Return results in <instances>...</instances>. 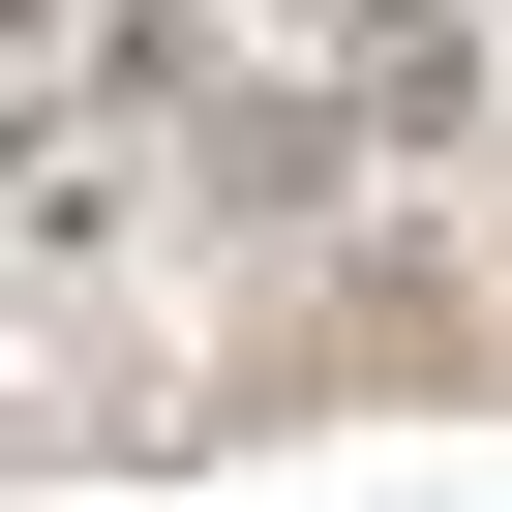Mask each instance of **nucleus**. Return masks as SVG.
<instances>
[{
    "label": "nucleus",
    "mask_w": 512,
    "mask_h": 512,
    "mask_svg": "<svg viewBox=\"0 0 512 512\" xmlns=\"http://www.w3.org/2000/svg\"><path fill=\"white\" fill-rule=\"evenodd\" d=\"M0 31H61V0H0Z\"/></svg>",
    "instance_id": "2"
},
{
    "label": "nucleus",
    "mask_w": 512,
    "mask_h": 512,
    "mask_svg": "<svg viewBox=\"0 0 512 512\" xmlns=\"http://www.w3.org/2000/svg\"><path fill=\"white\" fill-rule=\"evenodd\" d=\"M362 151H392V121H362V61H302V91H211V151H181V181H211V211H332Z\"/></svg>",
    "instance_id": "1"
}]
</instances>
